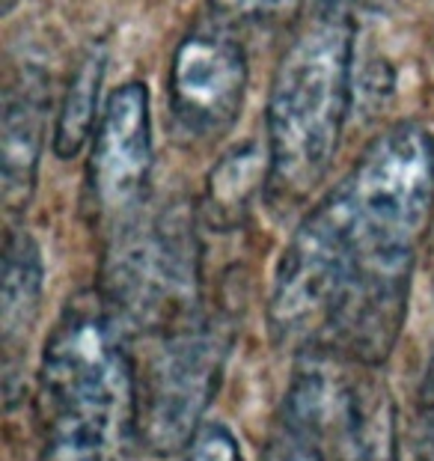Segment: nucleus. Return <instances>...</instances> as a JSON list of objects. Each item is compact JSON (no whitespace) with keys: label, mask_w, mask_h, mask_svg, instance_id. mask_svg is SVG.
Masks as SVG:
<instances>
[{"label":"nucleus","mask_w":434,"mask_h":461,"mask_svg":"<svg viewBox=\"0 0 434 461\" xmlns=\"http://www.w3.org/2000/svg\"><path fill=\"white\" fill-rule=\"evenodd\" d=\"M312 9L354 18V13H360V9H375V0H312Z\"/></svg>","instance_id":"18"},{"label":"nucleus","mask_w":434,"mask_h":461,"mask_svg":"<svg viewBox=\"0 0 434 461\" xmlns=\"http://www.w3.org/2000/svg\"><path fill=\"white\" fill-rule=\"evenodd\" d=\"M232 346V330L194 316L155 333V346L134 375V435L152 456L185 453L203 429Z\"/></svg>","instance_id":"5"},{"label":"nucleus","mask_w":434,"mask_h":461,"mask_svg":"<svg viewBox=\"0 0 434 461\" xmlns=\"http://www.w3.org/2000/svg\"><path fill=\"white\" fill-rule=\"evenodd\" d=\"M248 60L223 24H200L176 48L170 63V111L176 129L194 140H214L239 120Z\"/></svg>","instance_id":"9"},{"label":"nucleus","mask_w":434,"mask_h":461,"mask_svg":"<svg viewBox=\"0 0 434 461\" xmlns=\"http://www.w3.org/2000/svg\"><path fill=\"white\" fill-rule=\"evenodd\" d=\"M104 77V48L90 45L77 60L72 77L66 86V99L60 104V116L54 125V152L60 158H75L90 140L95 125L98 90Z\"/></svg>","instance_id":"13"},{"label":"nucleus","mask_w":434,"mask_h":461,"mask_svg":"<svg viewBox=\"0 0 434 461\" xmlns=\"http://www.w3.org/2000/svg\"><path fill=\"white\" fill-rule=\"evenodd\" d=\"M354 18L315 13L292 36L268 99V191L298 205L324 182L351 107Z\"/></svg>","instance_id":"2"},{"label":"nucleus","mask_w":434,"mask_h":461,"mask_svg":"<svg viewBox=\"0 0 434 461\" xmlns=\"http://www.w3.org/2000/svg\"><path fill=\"white\" fill-rule=\"evenodd\" d=\"M283 420L330 447L333 461H399L396 405L387 387L372 366L330 348H303Z\"/></svg>","instance_id":"6"},{"label":"nucleus","mask_w":434,"mask_h":461,"mask_svg":"<svg viewBox=\"0 0 434 461\" xmlns=\"http://www.w3.org/2000/svg\"><path fill=\"white\" fill-rule=\"evenodd\" d=\"M196 235L182 209L137 218L111 235L102 298L125 328L167 333L196 312Z\"/></svg>","instance_id":"3"},{"label":"nucleus","mask_w":434,"mask_h":461,"mask_svg":"<svg viewBox=\"0 0 434 461\" xmlns=\"http://www.w3.org/2000/svg\"><path fill=\"white\" fill-rule=\"evenodd\" d=\"M152 173V129L149 93L140 81L120 86L104 104L95 125V140L86 188L98 223L116 235L143 212Z\"/></svg>","instance_id":"8"},{"label":"nucleus","mask_w":434,"mask_h":461,"mask_svg":"<svg viewBox=\"0 0 434 461\" xmlns=\"http://www.w3.org/2000/svg\"><path fill=\"white\" fill-rule=\"evenodd\" d=\"M413 444L420 461H434V357L426 369L417 396V423H413Z\"/></svg>","instance_id":"16"},{"label":"nucleus","mask_w":434,"mask_h":461,"mask_svg":"<svg viewBox=\"0 0 434 461\" xmlns=\"http://www.w3.org/2000/svg\"><path fill=\"white\" fill-rule=\"evenodd\" d=\"M42 301V257L24 230L6 235L4 277H0V333H4L6 372L27 348Z\"/></svg>","instance_id":"11"},{"label":"nucleus","mask_w":434,"mask_h":461,"mask_svg":"<svg viewBox=\"0 0 434 461\" xmlns=\"http://www.w3.org/2000/svg\"><path fill=\"white\" fill-rule=\"evenodd\" d=\"M185 461H244L239 440L230 435V429L221 423H205L191 447L185 449Z\"/></svg>","instance_id":"15"},{"label":"nucleus","mask_w":434,"mask_h":461,"mask_svg":"<svg viewBox=\"0 0 434 461\" xmlns=\"http://www.w3.org/2000/svg\"><path fill=\"white\" fill-rule=\"evenodd\" d=\"M265 182H268V164L262 161L256 146H241L217 161L205 188V214L212 227H239Z\"/></svg>","instance_id":"12"},{"label":"nucleus","mask_w":434,"mask_h":461,"mask_svg":"<svg viewBox=\"0 0 434 461\" xmlns=\"http://www.w3.org/2000/svg\"><path fill=\"white\" fill-rule=\"evenodd\" d=\"M337 194L363 248L413 257L434 205V134L393 125L363 149Z\"/></svg>","instance_id":"4"},{"label":"nucleus","mask_w":434,"mask_h":461,"mask_svg":"<svg viewBox=\"0 0 434 461\" xmlns=\"http://www.w3.org/2000/svg\"><path fill=\"white\" fill-rule=\"evenodd\" d=\"M39 461H104L134 435V369L125 330L95 292L68 301L39 372Z\"/></svg>","instance_id":"1"},{"label":"nucleus","mask_w":434,"mask_h":461,"mask_svg":"<svg viewBox=\"0 0 434 461\" xmlns=\"http://www.w3.org/2000/svg\"><path fill=\"white\" fill-rule=\"evenodd\" d=\"M294 0H212V9L221 22H265L292 9Z\"/></svg>","instance_id":"17"},{"label":"nucleus","mask_w":434,"mask_h":461,"mask_svg":"<svg viewBox=\"0 0 434 461\" xmlns=\"http://www.w3.org/2000/svg\"><path fill=\"white\" fill-rule=\"evenodd\" d=\"M0 4H4V13H9V9L18 4V0H0Z\"/></svg>","instance_id":"19"},{"label":"nucleus","mask_w":434,"mask_h":461,"mask_svg":"<svg viewBox=\"0 0 434 461\" xmlns=\"http://www.w3.org/2000/svg\"><path fill=\"white\" fill-rule=\"evenodd\" d=\"M354 259L351 223L330 191L294 230L274 277L268 321L280 346H321L330 310Z\"/></svg>","instance_id":"7"},{"label":"nucleus","mask_w":434,"mask_h":461,"mask_svg":"<svg viewBox=\"0 0 434 461\" xmlns=\"http://www.w3.org/2000/svg\"><path fill=\"white\" fill-rule=\"evenodd\" d=\"M51 93L45 75L24 68L6 86L4 129H0V170H4V209L18 214L27 209L36 188V170L42 158L45 113Z\"/></svg>","instance_id":"10"},{"label":"nucleus","mask_w":434,"mask_h":461,"mask_svg":"<svg viewBox=\"0 0 434 461\" xmlns=\"http://www.w3.org/2000/svg\"><path fill=\"white\" fill-rule=\"evenodd\" d=\"M262 461H324V447L307 429L283 420V426L265 447Z\"/></svg>","instance_id":"14"},{"label":"nucleus","mask_w":434,"mask_h":461,"mask_svg":"<svg viewBox=\"0 0 434 461\" xmlns=\"http://www.w3.org/2000/svg\"><path fill=\"white\" fill-rule=\"evenodd\" d=\"M36 461H39V458H36Z\"/></svg>","instance_id":"20"}]
</instances>
